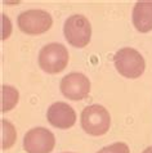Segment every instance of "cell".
<instances>
[{
  "instance_id": "7c38bea8",
  "label": "cell",
  "mask_w": 152,
  "mask_h": 153,
  "mask_svg": "<svg viewBox=\"0 0 152 153\" xmlns=\"http://www.w3.org/2000/svg\"><path fill=\"white\" fill-rule=\"evenodd\" d=\"M97 153H130V149L126 143L117 142V143L111 144V146L103 147L102 149H99Z\"/></svg>"
},
{
  "instance_id": "277c9868",
  "label": "cell",
  "mask_w": 152,
  "mask_h": 153,
  "mask_svg": "<svg viewBox=\"0 0 152 153\" xmlns=\"http://www.w3.org/2000/svg\"><path fill=\"white\" fill-rule=\"evenodd\" d=\"M63 33L70 45L75 48H85L92 37V25L85 16L74 14L66 19Z\"/></svg>"
},
{
  "instance_id": "9a60e30c",
  "label": "cell",
  "mask_w": 152,
  "mask_h": 153,
  "mask_svg": "<svg viewBox=\"0 0 152 153\" xmlns=\"http://www.w3.org/2000/svg\"><path fill=\"white\" fill-rule=\"evenodd\" d=\"M65 153H71V152H65Z\"/></svg>"
},
{
  "instance_id": "8fae6325",
  "label": "cell",
  "mask_w": 152,
  "mask_h": 153,
  "mask_svg": "<svg viewBox=\"0 0 152 153\" xmlns=\"http://www.w3.org/2000/svg\"><path fill=\"white\" fill-rule=\"evenodd\" d=\"M17 139L16 127L10 121L1 120V148L3 149H9L13 147Z\"/></svg>"
},
{
  "instance_id": "3957f363",
  "label": "cell",
  "mask_w": 152,
  "mask_h": 153,
  "mask_svg": "<svg viewBox=\"0 0 152 153\" xmlns=\"http://www.w3.org/2000/svg\"><path fill=\"white\" fill-rule=\"evenodd\" d=\"M69 63V52L60 42H50L41 48L39 53L40 68L49 75L60 74Z\"/></svg>"
},
{
  "instance_id": "5bb4252c",
  "label": "cell",
  "mask_w": 152,
  "mask_h": 153,
  "mask_svg": "<svg viewBox=\"0 0 152 153\" xmlns=\"http://www.w3.org/2000/svg\"><path fill=\"white\" fill-rule=\"evenodd\" d=\"M142 153H152V146H151V147H147V148H146V149H145V151H143Z\"/></svg>"
},
{
  "instance_id": "7a4b0ae2",
  "label": "cell",
  "mask_w": 152,
  "mask_h": 153,
  "mask_svg": "<svg viewBox=\"0 0 152 153\" xmlns=\"http://www.w3.org/2000/svg\"><path fill=\"white\" fill-rule=\"evenodd\" d=\"M113 63L117 72L126 79H138L146 68L145 58L133 48H121L113 56Z\"/></svg>"
},
{
  "instance_id": "9c48e42d",
  "label": "cell",
  "mask_w": 152,
  "mask_h": 153,
  "mask_svg": "<svg viewBox=\"0 0 152 153\" xmlns=\"http://www.w3.org/2000/svg\"><path fill=\"white\" fill-rule=\"evenodd\" d=\"M133 23L139 32L146 33L152 30V1H137L133 8Z\"/></svg>"
},
{
  "instance_id": "5b68a950",
  "label": "cell",
  "mask_w": 152,
  "mask_h": 153,
  "mask_svg": "<svg viewBox=\"0 0 152 153\" xmlns=\"http://www.w3.org/2000/svg\"><path fill=\"white\" fill-rule=\"evenodd\" d=\"M19 30L27 35H41L52 27L53 18L46 10L30 9L22 12L17 18Z\"/></svg>"
},
{
  "instance_id": "30bf717a",
  "label": "cell",
  "mask_w": 152,
  "mask_h": 153,
  "mask_svg": "<svg viewBox=\"0 0 152 153\" xmlns=\"http://www.w3.org/2000/svg\"><path fill=\"white\" fill-rule=\"evenodd\" d=\"M19 99V93L10 85H1V112L5 113L13 109Z\"/></svg>"
},
{
  "instance_id": "4fadbf2b",
  "label": "cell",
  "mask_w": 152,
  "mask_h": 153,
  "mask_svg": "<svg viewBox=\"0 0 152 153\" xmlns=\"http://www.w3.org/2000/svg\"><path fill=\"white\" fill-rule=\"evenodd\" d=\"M1 33H3V36H1V39L3 40H5L9 37L10 35V32H12V23H10V19L8 18V17L5 14H1Z\"/></svg>"
},
{
  "instance_id": "6da1fadb",
  "label": "cell",
  "mask_w": 152,
  "mask_h": 153,
  "mask_svg": "<svg viewBox=\"0 0 152 153\" xmlns=\"http://www.w3.org/2000/svg\"><path fill=\"white\" fill-rule=\"evenodd\" d=\"M80 121L84 131L92 137H102L111 126V116L101 104H92L84 108Z\"/></svg>"
},
{
  "instance_id": "ba28073f",
  "label": "cell",
  "mask_w": 152,
  "mask_h": 153,
  "mask_svg": "<svg viewBox=\"0 0 152 153\" xmlns=\"http://www.w3.org/2000/svg\"><path fill=\"white\" fill-rule=\"evenodd\" d=\"M46 118L49 124L57 129H70L76 122V113L65 102H56L48 108Z\"/></svg>"
},
{
  "instance_id": "8992f818",
  "label": "cell",
  "mask_w": 152,
  "mask_h": 153,
  "mask_svg": "<svg viewBox=\"0 0 152 153\" xmlns=\"http://www.w3.org/2000/svg\"><path fill=\"white\" fill-rule=\"evenodd\" d=\"M54 146V134L45 127H34L25 134L23 149L27 153H50Z\"/></svg>"
},
{
  "instance_id": "52a82bcc",
  "label": "cell",
  "mask_w": 152,
  "mask_h": 153,
  "mask_svg": "<svg viewBox=\"0 0 152 153\" xmlns=\"http://www.w3.org/2000/svg\"><path fill=\"white\" fill-rule=\"evenodd\" d=\"M63 97L71 100H81L86 98L90 91V81L84 74L71 72L61 80L60 85Z\"/></svg>"
}]
</instances>
